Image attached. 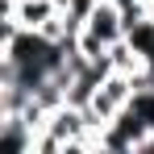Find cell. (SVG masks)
Returning a JSON list of instances; mask_svg holds the SVG:
<instances>
[{
  "instance_id": "6",
  "label": "cell",
  "mask_w": 154,
  "mask_h": 154,
  "mask_svg": "<svg viewBox=\"0 0 154 154\" xmlns=\"http://www.w3.org/2000/svg\"><path fill=\"white\" fill-rule=\"evenodd\" d=\"M146 8H150V17H154V0H146Z\"/></svg>"
},
{
  "instance_id": "3",
  "label": "cell",
  "mask_w": 154,
  "mask_h": 154,
  "mask_svg": "<svg viewBox=\"0 0 154 154\" xmlns=\"http://www.w3.org/2000/svg\"><path fill=\"white\" fill-rule=\"evenodd\" d=\"M38 129L25 121V112H0V154H33Z\"/></svg>"
},
{
  "instance_id": "5",
  "label": "cell",
  "mask_w": 154,
  "mask_h": 154,
  "mask_svg": "<svg viewBox=\"0 0 154 154\" xmlns=\"http://www.w3.org/2000/svg\"><path fill=\"white\" fill-rule=\"evenodd\" d=\"M117 4H121V8H133V4H137V0H117Z\"/></svg>"
},
{
  "instance_id": "1",
  "label": "cell",
  "mask_w": 154,
  "mask_h": 154,
  "mask_svg": "<svg viewBox=\"0 0 154 154\" xmlns=\"http://www.w3.org/2000/svg\"><path fill=\"white\" fill-rule=\"evenodd\" d=\"M129 100H133V75H125V71H108V75L100 79V88H96L92 104H88L92 125L104 129L108 121H117V117L129 108Z\"/></svg>"
},
{
  "instance_id": "4",
  "label": "cell",
  "mask_w": 154,
  "mask_h": 154,
  "mask_svg": "<svg viewBox=\"0 0 154 154\" xmlns=\"http://www.w3.org/2000/svg\"><path fill=\"white\" fill-rule=\"evenodd\" d=\"M0 13H4V21H17L25 29H42L54 13H63V4L58 0H17V4H0Z\"/></svg>"
},
{
  "instance_id": "2",
  "label": "cell",
  "mask_w": 154,
  "mask_h": 154,
  "mask_svg": "<svg viewBox=\"0 0 154 154\" xmlns=\"http://www.w3.org/2000/svg\"><path fill=\"white\" fill-rule=\"evenodd\" d=\"M83 29L92 33V38H100L104 46H112V42H121L125 38V8L117 4V0H100L96 8H92V17L83 21Z\"/></svg>"
}]
</instances>
